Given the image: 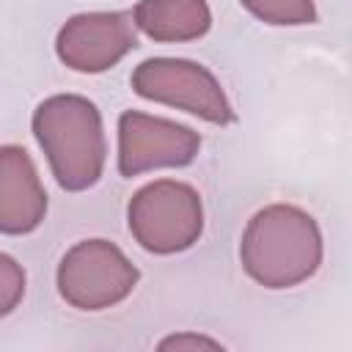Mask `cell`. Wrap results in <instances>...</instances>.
I'll list each match as a JSON object with an SVG mask.
<instances>
[{"instance_id": "1", "label": "cell", "mask_w": 352, "mask_h": 352, "mask_svg": "<svg viewBox=\"0 0 352 352\" xmlns=\"http://www.w3.org/2000/svg\"><path fill=\"white\" fill-rule=\"evenodd\" d=\"M324 256L316 220L294 204L258 209L239 242L242 270L264 289H292L316 275Z\"/></svg>"}, {"instance_id": "2", "label": "cell", "mask_w": 352, "mask_h": 352, "mask_svg": "<svg viewBox=\"0 0 352 352\" xmlns=\"http://www.w3.org/2000/svg\"><path fill=\"white\" fill-rule=\"evenodd\" d=\"M55 182L69 192H82L102 179L107 140L99 107L80 94L47 96L30 118Z\"/></svg>"}, {"instance_id": "3", "label": "cell", "mask_w": 352, "mask_h": 352, "mask_svg": "<svg viewBox=\"0 0 352 352\" xmlns=\"http://www.w3.org/2000/svg\"><path fill=\"white\" fill-rule=\"evenodd\" d=\"M126 226L143 250L154 256H173L190 250L201 239L204 201L187 182L157 179L129 198Z\"/></svg>"}, {"instance_id": "4", "label": "cell", "mask_w": 352, "mask_h": 352, "mask_svg": "<svg viewBox=\"0 0 352 352\" xmlns=\"http://www.w3.org/2000/svg\"><path fill=\"white\" fill-rule=\"evenodd\" d=\"M140 280L138 267L110 239L72 245L55 272L58 294L77 311H104L124 302Z\"/></svg>"}, {"instance_id": "5", "label": "cell", "mask_w": 352, "mask_h": 352, "mask_svg": "<svg viewBox=\"0 0 352 352\" xmlns=\"http://www.w3.org/2000/svg\"><path fill=\"white\" fill-rule=\"evenodd\" d=\"M132 91L148 102H160L190 116H198L209 124L228 126L236 121V113L220 85V80L201 63L187 58H146L135 66Z\"/></svg>"}, {"instance_id": "6", "label": "cell", "mask_w": 352, "mask_h": 352, "mask_svg": "<svg viewBox=\"0 0 352 352\" xmlns=\"http://www.w3.org/2000/svg\"><path fill=\"white\" fill-rule=\"evenodd\" d=\"M201 151V135L184 124L140 110L118 116V173L124 179L157 170L184 168Z\"/></svg>"}, {"instance_id": "7", "label": "cell", "mask_w": 352, "mask_h": 352, "mask_svg": "<svg viewBox=\"0 0 352 352\" xmlns=\"http://www.w3.org/2000/svg\"><path fill=\"white\" fill-rule=\"evenodd\" d=\"M135 47L138 33L132 14L126 11L77 14L66 19L55 36V52L60 63L80 74L107 72Z\"/></svg>"}, {"instance_id": "8", "label": "cell", "mask_w": 352, "mask_h": 352, "mask_svg": "<svg viewBox=\"0 0 352 352\" xmlns=\"http://www.w3.org/2000/svg\"><path fill=\"white\" fill-rule=\"evenodd\" d=\"M47 214V190L22 146H0V234L36 231Z\"/></svg>"}, {"instance_id": "9", "label": "cell", "mask_w": 352, "mask_h": 352, "mask_svg": "<svg viewBox=\"0 0 352 352\" xmlns=\"http://www.w3.org/2000/svg\"><path fill=\"white\" fill-rule=\"evenodd\" d=\"M132 22L151 41L179 44L206 36L212 11L206 0H140L132 11Z\"/></svg>"}, {"instance_id": "10", "label": "cell", "mask_w": 352, "mask_h": 352, "mask_svg": "<svg viewBox=\"0 0 352 352\" xmlns=\"http://www.w3.org/2000/svg\"><path fill=\"white\" fill-rule=\"evenodd\" d=\"M256 19L267 25L280 28H297V25H314L316 22V6L314 0H239Z\"/></svg>"}, {"instance_id": "11", "label": "cell", "mask_w": 352, "mask_h": 352, "mask_svg": "<svg viewBox=\"0 0 352 352\" xmlns=\"http://www.w3.org/2000/svg\"><path fill=\"white\" fill-rule=\"evenodd\" d=\"M25 286H28V278L22 264L14 256L0 253V319L16 311V305L25 297Z\"/></svg>"}, {"instance_id": "12", "label": "cell", "mask_w": 352, "mask_h": 352, "mask_svg": "<svg viewBox=\"0 0 352 352\" xmlns=\"http://www.w3.org/2000/svg\"><path fill=\"white\" fill-rule=\"evenodd\" d=\"M160 346L162 349H170V346L182 349V346H220V344L212 338H201V336H173V338H165Z\"/></svg>"}]
</instances>
